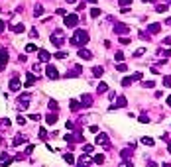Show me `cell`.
<instances>
[{"instance_id":"obj_57","label":"cell","mask_w":171,"mask_h":167,"mask_svg":"<svg viewBox=\"0 0 171 167\" xmlns=\"http://www.w3.org/2000/svg\"><path fill=\"white\" fill-rule=\"evenodd\" d=\"M87 2H91V4H96V0H87Z\"/></svg>"},{"instance_id":"obj_11","label":"cell","mask_w":171,"mask_h":167,"mask_svg":"<svg viewBox=\"0 0 171 167\" xmlns=\"http://www.w3.org/2000/svg\"><path fill=\"white\" fill-rule=\"evenodd\" d=\"M20 79H18V77H14V79H10V90H18V89H20Z\"/></svg>"},{"instance_id":"obj_22","label":"cell","mask_w":171,"mask_h":167,"mask_svg":"<svg viewBox=\"0 0 171 167\" xmlns=\"http://www.w3.org/2000/svg\"><path fill=\"white\" fill-rule=\"evenodd\" d=\"M132 83H134V79H132V77H124V79H122V87H130Z\"/></svg>"},{"instance_id":"obj_23","label":"cell","mask_w":171,"mask_h":167,"mask_svg":"<svg viewBox=\"0 0 171 167\" xmlns=\"http://www.w3.org/2000/svg\"><path fill=\"white\" fill-rule=\"evenodd\" d=\"M65 161L69 163V165H73V163H75V155H73V153H65Z\"/></svg>"},{"instance_id":"obj_34","label":"cell","mask_w":171,"mask_h":167,"mask_svg":"<svg viewBox=\"0 0 171 167\" xmlns=\"http://www.w3.org/2000/svg\"><path fill=\"white\" fill-rule=\"evenodd\" d=\"M145 53V47H140V49H136V53H134V55H136V57H140V55H144Z\"/></svg>"},{"instance_id":"obj_2","label":"cell","mask_w":171,"mask_h":167,"mask_svg":"<svg viewBox=\"0 0 171 167\" xmlns=\"http://www.w3.org/2000/svg\"><path fill=\"white\" fill-rule=\"evenodd\" d=\"M51 43L55 45V47H61V45H63V32H61V30H55V32L51 33Z\"/></svg>"},{"instance_id":"obj_43","label":"cell","mask_w":171,"mask_h":167,"mask_svg":"<svg viewBox=\"0 0 171 167\" xmlns=\"http://www.w3.org/2000/svg\"><path fill=\"white\" fill-rule=\"evenodd\" d=\"M118 167H134V165H132L130 161H126V159H124V161H122V163H120Z\"/></svg>"},{"instance_id":"obj_24","label":"cell","mask_w":171,"mask_h":167,"mask_svg":"<svg viewBox=\"0 0 171 167\" xmlns=\"http://www.w3.org/2000/svg\"><path fill=\"white\" fill-rule=\"evenodd\" d=\"M92 161H94V163H104V155H102V153H96Z\"/></svg>"},{"instance_id":"obj_39","label":"cell","mask_w":171,"mask_h":167,"mask_svg":"<svg viewBox=\"0 0 171 167\" xmlns=\"http://www.w3.org/2000/svg\"><path fill=\"white\" fill-rule=\"evenodd\" d=\"M118 4L124 8V6H128V4H132V0H118Z\"/></svg>"},{"instance_id":"obj_50","label":"cell","mask_w":171,"mask_h":167,"mask_svg":"<svg viewBox=\"0 0 171 167\" xmlns=\"http://www.w3.org/2000/svg\"><path fill=\"white\" fill-rule=\"evenodd\" d=\"M83 151H87V153H89V151H92V146H85V148H83Z\"/></svg>"},{"instance_id":"obj_15","label":"cell","mask_w":171,"mask_h":167,"mask_svg":"<svg viewBox=\"0 0 171 167\" xmlns=\"http://www.w3.org/2000/svg\"><path fill=\"white\" fill-rule=\"evenodd\" d=\"M81 102H83V106H91V104H92V98L89 97V95H83V97H81Z\"/></svg>"},{"instance_id":"obj_33","label":"cell","mask_w":171,"mask_h":167,"mask_svg":"<svg viewBox=\"0 0 171 167\" xmlns=\"http://www.w3.org/2000/svg\"><path fill=\"white\" fill-rule=\"evenodd\" d=\"M140 122H142V124L150 122V116H148V114H142V116H140Z\"/></svg>"},{"instance_id":"obj_21","label":"cell","mask_w":171,"mask_h":167,"mask_svg":"<svg viewBox=\"0 0 171 167\" xmlns=\"http://www.w3.org/2000/svg\"><path fill=\"white\" fill-rule=\"evenodd\" d=\"M12 32L22 33V32H24V24H16V26H12Z\"/></svg>"},{"instance_id":"obj_18","label":"cell","mask_w":171,"mask_h":167,"mask_svg":"<svg viewBox=\"0 0 171 167\" xmlns=\"http://www.w3.org/2000/svg\"><path fill=\"white\" fill-rule=\"evenodd\" d=\"M132 149H134V148H128V149H122V153H120V155H122V157H124V159H126V161H128V159H130V155H132Z\"/></svg>"},{"instance_id":"obj_56","label":"cell","mask_w":171,"mask_h":167,"mask_svg":"<svg viewBox=\"0 0 171 167\" xmlns=\"http://www.w3.org/2000/svg\"><path fill=\"white\" fill-rule=\"evenodd\" d=\"M167 104H169V106H171V97H167Z\"/></svg>"},{"instance_id":"obj_13","label":"cell","mask_w":171,"mask_h":167,"mask_svg":"<svg viewBox=\"0 0 171 167\" xmlns=\"http://www.w3.org/2000/svg\"><path fill=\"white\" fill-rule=\"evenodd\" d=\"M33 83H35V75L33 73H28L26 75V87H32Z\"/></svg>"},{"instance_id":"obj_10","label":"cell","mask_w":171,"mask_h":167,"mask_svg":"<svg viewBox=\"0 0 171 167\" xmlns=\"http://www.w3.org/2000/svg\"><path fill=\"white\" fill-rule=\"evenodd\" d=\"M81 71H83V67H81V65H77V67H75L73 71H67V79H73V77H77V75H79Z\"/></svg>"},{"instance_id":"obj_25","label":"cell","mask_w":171,"mask_h":167,"mask_svg":"<svg viewBox=\"0 0 171 167\" xmlns=\"http://www.w3.org/2000/svg\"><path fill=\"white\" fill-rule=\"evenodd\" d=\"M116 69H118L120 73H126V71H128V65H126V63H118V65H116Z\"/></svg>"},{"instance_id":"obj_54","label":"cell","mask_w":171,"mask_h":167,"mask_svg":"<svg viewBox=\"0 0 171 167\" xmlns=\"http://www.w3.org/2000/svg\"><path fill=\"white\" fill-rule=\"evenodd\" d=\"M165 24H167V26H171V18H167V20H165Z\"/></svg>"},{"instance_id":"obj_26","label":"cell","mask_w":171,"mask_h":167,"mask_svg":"<svg viewBox=\"0 0 171 167\" xmlns=\"http://www.w3.org/2000/svg\"><path fill=\"white\" fill-rule=\"evenodd\" d=\"M35 49H38V47H35L33 43H28V45H26V53H33Z\"/></svg>"},{"instance_id":"obj_12","label":"cell","mask_w":171,"mask_h":167,"mask_svg":"<svg viewBox=\"0 0 171 167\" xmlns=\"http://www.w3.org/2000/svg\"><path fill=\"white\" fill-rule=\"evenodd\" d=\"M45 122L49 124V126H53V124L57 122V114H55V112H51V114H47V116H45Z\"/></svg>"},{"instance_id":"obj_7","label":"cell","mask_w":171,"mask_h":167,"mask_svg":"<svg viewBox=\"0 0 171 167\" xmlns=\"http://www.w3.org/2000/svg\"><path fill=\"white\" fill-rule=\"evenodd\" d=\"M94 144H99V146H106V148H108V136H106V134H96Z\"/></svg>"},{"instance_id":"obj_58","label":"cell","mask_w":171,"mask_h":167,"mask_svg":"<svg viewBox=\"0 0 171 167\" xmlns=\"http://www.w3.org/2000/svg\"><path fill=\"white\" fill-rule=\"evenodd\" d=\"M144 2H150V4H153V2H155V0H144Z\"/></svg>"},{"instance_id":"obj_49","label":"cell","mask_w":171,"mask_h":167,"mask_svg":"<svg viewBox=\"0 0 171 167\" xmlns=\"http://www.w3.org/2000/svg\"><path fill=\"white\" fill-rule=\"evenodd\" d=\"M49 108H57V102L55 100H49Z\"/></svg>"},{"instance_id":"obj_59","label":"cell","mask_w":171,"mask_h":167,"mask_svg":"<svg viewBox=\"0 0 171 167\" xmlns=\"http://www.w3.org/2000/svg\"><path fill=\"white\" fill-rule=\"evenodd\" d=\"M67 2H71V4H73V2H77V0H67Z\"/></svg>"},{"instance_id":"obj_29","label":"cell","mask_w":171,"mask_h":167,"mask_svg":"<svg viewBox=\"0 0 171 167\" xmlns=\"http://www.w3.org/2000/svg\"><path fill=\"white\" fill-rule=\"evenodd\" d=\"M91 16H92V18H99V16H100V10H99V8H92V10H91Z\"/></svg>"},{"instance_id":"obj_51","label":"cell","mask_w":171,"mask_h":167,"mask_svg":"<svg viewBox=\"0 0 171 167\" xmlns=\"http://www.w3.org/2000/svg\"><path fill=\"white\" fill-rule=\"evenodd\" d=\"M4 28H6V24H4V22H2V20H0V33L4 32Z\"/></svg>"},{"instance_id":"obj_20","label":"cell","mask_w":171,"mask_h":167,"mask_svg":"<svg viewBox=\"0 0 171 167\" xmlns=\"http://www.w3.org/2000/svg\"><path fill=\"white\" fill-rule=\"evenodd\" d=\"M96 90H99V95H100V92H106V90H108V85H106V83H99Z\"/></svg>"},{"instance_id":"obj_27","label":"cell","mask_w":171,"mask_h":167,"mask_svg":"<svg viewBox=\"0 0 171 167\" xmlns=\"http://www.w3.org/2000/svg\"><path fill=\"white\" fill-rule=\"evenodd\" d=\"M167 10V4H158L155 6V12H165Z\"/></svg>"},{"instance_id":"obj_32","label":"cell","mask_w":171,"mask_h":167,"mask_svg":"<svg viewBox=\"0 0 171 167\" xmlns=\"http://www.w3.org/2000/svg\"><path fill=\"white\" fill-rule=\"evenodd\" d=\"M159 55H163V57H171V49H161Z\"/></svg>"},{"instance_id":"obj_44","label":"cell","mask_w":171,"mask_h":167,"mask_svg":"<svg viewBox=\"0 0 171 167\" xmlns=\"http://www.w3.org/2000/svg\"><path fill=\"white\" fill-rule=\"evenodd\" d=\"M132 79H134V81H140V79H142V73H134Z\"/></svg>"},{"instance_id":"obj_9","label":"cell","mask_w":171,"mask_h":167,"mask_svg":"<svg viewBox=\"0 0 171 167\" xmlns=\"http://www.w3.org/2000/svg\"><path fill=\"white\" fill-rule=\"evenodd\" d=\"M8 63V51L6 49H0V69H4Z\"/></svg>"},{"instance_id":"obj_16","label":"cell","mask_w":171,"mask_h":167,"mask_svg":"<svg viewBox=\"0 0 171 167\" xmlns=\"http://www.w3.org/2000/svg\"><path fill=\"white\" fill-rule=\"evenodd\" d=\"M159 30H161L159 24H150V26H148V32H150V33H158Z\"/></svg>"},{"instance_id":"obj_5","label":"cell","mask_w":171,"mask_h":167,"mask_svg":"<svg viewBox=\"0 0 171 167\" xmlns=\"http://www.w3.org/2000/svg\"><path fill=\"white\" fill-rule=\"evenodd\" d=\"M45 75L49 79H59V71L55 69V65H47V67H45Z\"/></svg>"},{"instance_id":"obj_4","label":"cell","mask_w":171,"mask_h":167,"mask_svg":"<svg viewBox=\"0 0 171 167\" xmlns=\"http://www.w3.org/2000/svg\"><path fill=\"white\" fill-rule=\"evenodd\" d=\"M126 104H128V100H126V97H122V95H118L116 97V102L110 106V110H116V108H124Z\"/></svg>"},{"instance_id":"obj_28","label":"cell","mask_w":171,"mask_h":167,"mask_svg":"<svg viewBox=\"0 0 171 167\" xmlns=\"http://www.w3.org/2000/svg\"><path fill=\"white\" fill-rule=\"evenodd\" d=\"M24 141H26L24 136H16V141H14V144H16V146H20V144H24Z\"/></svg>"},{"instance_id":"obj_37","label":"cell","mask_w":171,"mask_h":167,"mask_svg":"<svg viewBox=\"0 0 171 167\" xmlns=\"http://www.w3.org/2000/svg\"><path fill=\"white\" fill-rule=\"evenodd\" d=\"M71 108H73V110H79V108H81V104L77 102V100H71Z\"/></svg>"},{"instance_id":"obj_31","label":"cell","mask_w":171,"mask_h":167,"mask_svg":"<svg viewBox=\"0 0 171 167\" xmlns=\"http://www.w3.org/2000/svg\"><path fill=\"white\" fill-rule=\"evenodd\" d=\"M142 85H144L145 89H153V85H155V83H153V81H144Z\"/></svg>"},{"instance_id":"obj_41","label":"cell","mask_w":171,"mask_h":167,"mask_svg":"<svg viewBox=\"0 0 171 167\" xmlns=\"http://www.w3.org/2000/svg\"><path fill=\"white\" fill-rule=\"evenodd\" d=\"M65 57H67V53H63V51L55 53V59H65Z\"/></svg>"},{"instance_id":"obj_52","label":"cell","mask_w":171,"mask_h":167,"mask_svg":"<svg viewBox=\"0 0 171 167\" xmlns=\"http://www.w3.org/2000/svg\"><path fill=\"white\" fill-rule=\"evenodd\" d=\"M148 167H158V163L155 161H148Z\"/></svg>"},{"instance_id":"obj_40","label":"cell","mask_w":171,"mask_h":167,"mask_svg":"<svg viewBox=\"0 0 171 167\" xmlns=\"http://www.w3.org/2000/svg\"><path fill=\"white\" fill-rule=\"evenodd\" d=\"M33 12H35V16H41V14H43V8H41V6H35V10H33Z\"/></svg>"},{"instance_id":"obj_46","label":"cell","mask_w":171,"mask_h":167,"mask_svg":"<svg viewBox=\"0 0 171 167\" xmlns=\"http://www.w3.org/2000/svg\"><path fill=\"white\" fill-rule=\"evenodd\" d=\"M120 43H124V45H128V43H130V38H120Z\"/></svg>"},{"instance_id":"obj_42","label":"cell","mask_w":171,"mask_h":167,"mask_svg":"<svg viewBox=\"0 0 171 167\" xmlns=\"http://www.w3.org/2000/svg\"><path fill=\"white\" fill-rule=\"evenodd\" d=\"M30 120H33V122H40V114H30Z\"/></svg>"},{"instance_id":"obj_60","label":"cell","mask_w":171,"mask_h":167,"mask_svg":"<svg viewBox=\"0 0 171 167\" xmlns=\"http://www.w3.org/2000/svg\"><path fill=\"white\" fill-rule=\"evenodd\" d=\"M167 4H169V6H171V0H167Z\"/></svg>"},{"instance_id":"obj_6","label":"cell","mask_w":171,"mask_h":167,"mask_svg":"<svg viewBox=\"0 0 171 167\" xmlns=\"http://www.w3.org/2000/svg\"><path fill=\"white\" fill-rule=\"evenodd\" d=\"M128 32H130V28L126 26V24H114V33L116 36H124Z\"/></svg>"},{"instance_id":"obj_38","label":"cell","mask_w":171,"mask_h":167,"mask_svg":"<svg viewBox=\"0 0 171 167\" xmlns=\"http://www.w3.org/2000/svg\"><path fill=\"white\" fill-rule=\"evenodd\" d=\"M40 138H41V140H45V138H47V132H45V128H40Z\"/></svg>"},{"instance_id":"obj_14","label":"cell","mask_w":171,"mask_h":167,"mask_svg":"<svg viewBox=\"0 0 171 167\" xmlns=\"http://www.w3.org/2000/svg\"><path fill=\"white\" fill-rule=\"evenodd\" d=\"M79 57H81V59H91L92 53L89 51V49H79Z\"/></svg>"},{"instance_id":"obj_55","label":"cell","mask_w":171,"mask_h":167,"mask_svg":"<svg viewBox=\"0 0 171 167\" xmlns=\"http://www.w3.org/2000/svg\"><path fill=\"white\" fill-rule=\"evenodd\" d=\"M167 149H169V153H171V141H169V144H167Z\"/></svg>"},{"instance_id":"obj_17","label":"cell","mask_w":171,"mask_h":167,"mask_svg":"<svg viewBox=\"0 0 171 167\" xmlns=\"http://www.w3.org/2000/svg\"><path fill=\"white\" fill-rule=\"evenodd\" d=\"M10 163H12V157H8V155H2V157H0V167H2V165H10Z\"/></svg>"},{"instance_id":"obj_47","label":"cell","mask_w":171,"mask_h":167,"mask_svg":"<svg viewBox=\"0 0 171 167\" xmlns=\"http://www.w3.org/2000/svg\"><path fill=\"white\" fill-rule=\"evenodd\" d=\"M89 130H91V132H94V134H99V126H89Z\"/></svg>"},{"instance_id":"obj_36","label":"cell","mask_w":171,"mask_h":167,"mask_svg":"<svg viewBox=\"0 0 171 167\" xmlns=\"http://www.w3.org/2000/svg\"><path fill=\"white\" fill-rule=\"evenodd\" d=\"M142 141H144L145 146H153V138H144Z\"/></svg>"},{"instance_id":"obj_48","label":"cell","mask_w":171,"mask_h":167,"mask_svg":"<svg viewBox=\"0 0 171 167\" xmlns=\"http://www.w3.org/2000/svg\"><path fill=\"white\" fill-rule=\"evenodd\" d=\"M32 151H33V146H28V148H26V155H30Z\"/></svg>"},{"instance_id":"obj_53","label":"cell","mask_w":171,"mask_h":167,"mask_svg":"<svg viewBox=\"0 0 171 167\" xmlns=\"http://www.w3.org/2000/svg\"><path fill=\"white\" fill-rule=\"evenodd\" d=\"M165 45H171V36H167V38H165Z\"/></svg>"},{"instance_id":"obj_30","label":"cell","mask_w":171,"mask_h":167,"mask_svg":"<svg viewBox=\"0 0 171 167\" xmlns=\"http://www.w3.org/2000/svg\"><path fill=\"white\" fill-rule=\"evenodd\" d=\"M163 87L171 89V77H163Z\"/></svg>"},{"instance_id":"obj_8","label":"cell","mask_w":171,"mask_h":167,"mask_svg":"<svg viewBox=\"0 0 171 167\" xmlns=\"http://www.w3.org/2000/svg\"><path fill=\"white\" fill-rule=\"evenodd\" d=\"M38 55H40V63H47V61L51 59V53L45 51V49H40V51H38Z\"/></svg>"},{"instance_id":"obj_35","label":"cell","mask_w":171,"mask_h":167,"mask_svg":"<svg viewBox=\"0 0 171 167\" xmlns=\"http://www.w3.org/2000/svg\"><path fill=\"white\" fill-rule=\"evenodd\" d=\"M114 59H116V61H122V59H124V53H122V51H116Z\"/></svg>"},{"instance_id":"obj_45","label":"cell","mask_w":171,"mask_h":167,"mask_svg":"<svg viewBox=\"0 0 171 167\" xmlns=\"http://www.w3.org/2000/svg\"><path fill=\"white\" fill-rule=\"evenodd\" d=\"M18 124H22V126H24V124H26V118H24V116H18Z\"/></svg>"},{"instance_id":"obj_1","label":"cell","mask_w":171,"mask_h":167,"mask_svg":"<svg viewBox=\"0 0 171 167\" xmlns=\"http://www.w3.org/2000/svg\"><path fill=\"white\" fill-rule=\"evenodd\" d=\"M87 41H89V33H87L85 30H77L75 36L69 39V43H71V45H85Z\"/></svg>"},{"instance_id":"obj_3","label":"cell","mask_w":171,"mask_h":167,"mask_svg":"<svg viewBox=\"0 0 171 167\" xmlns=\"http://www.w3.org/2000/svg\"><path fill=\"white\" fill-rule=\"evenodd\" d=\"M67 28H75L79 24V18H77V14H65V18H63Z\"/></svg>"},{"instance_id":"obj_19","label":"cell","mask_w":171,"mask_h":167,"mask_svg":"<svg viewBox=\"0 0 171 167\" xmlns=\"http://www.w3.org/2000/svg\"><path fill=\"white\" fill-rule=\"evenodd\" d=\"M102 73H104L102 67H94V69H92V75H94V77H102Z\"/></svg>"}]
</instances>
